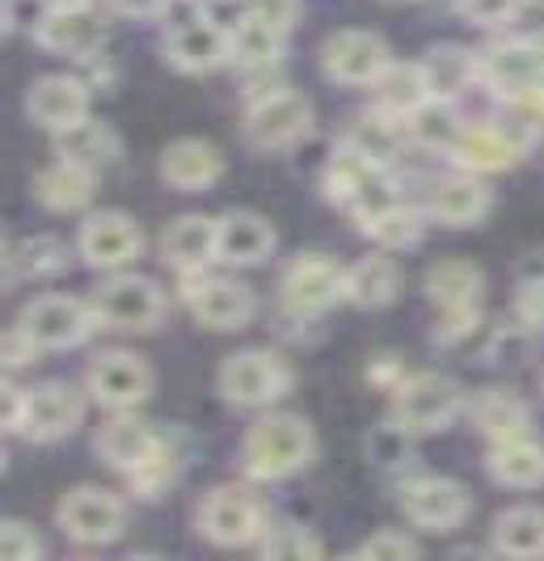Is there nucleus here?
Masks as SVG:
<instances>
[{"label":"nucleus","mask_w":544,"mask_h":561,"mask_svg":"<svg viewBox=\"0 0 544 561\" xmlns=\"http://www.w3.org/2000/svg\"><path fill=\"white\" fill-rule=\"evenodd\" d=\"M140 245H143L140 228H136L131 216H123V211H93L85 225H81V232H77V250L97 271H123V266H131Z\"/></svg>","instance_id":"10"},{"label":"nucleus","mask_w":544,"mask_h":561,"mask_svg":"<svg viewBox=\"0 0 544 561\" xmlns=\"http://www.w3.org/2000/svg\"><path fill=\"white\" fill-rule=\"evenodd\" d=\"M161 250L173 271H202L207 262H216V220L207 216H182L165 228Z\"/></svg>","instance_id":"23"},{"label":"nucleus","mask_w":544,"mask_h":561,"mask_svg":"<svg viewBox=\"0 0 544 561\" xmlns=\"http://www.w3.org/2000/svg\"><path fill=\"white\" fill-rule=\"evenodd\" d=\"M26 114L43 127V131H72L81 127L89 114V84L77 77H43L30 84L26 93Z\"/></svg>","instance_id":"14"},{"label":"nucleus","mask_w":544,"mask_h":561,"mask_svg":"<svg viewBox=\"0 0 544 561\" xmlns=\"http://www.w3.org/2000/svg\"><path fill=\"white\" fill-rule=\"evenodd\" d=\"M494 549L502 558H541L544 553V511L511 506L494 519Z\"/></svg>","instance_id":"29"},{"label":"nucleus","mask_w":544,"mask_h":561,"mask_svg":"<svg viewBox=\"0 0 544 561\" xmlns=\"http://www.w3.org/2000/svg\"><path fill=\"white\" fill-rule=\"evenodd\" d=\"M283 300L291 312H325L346 300V271L325 253H300L283 271Z\"/></svg>","instance_id":"7"},{"label":"nucleus","mask_w":544,"mask_h":561,"mask_svg":"<svg viewBox=\"0 0 544 561\" xmlns=\"http://www.w3.org/2000/svg\"><path fill=\"white\" fill-rule=\"evenodd\" d=\"M473 422L477 431H486L489 439H516L528 435V405L507 389H486V393L473 401Z\"/></svg>","instance_id":"31"},{"label":"nucleus","mask_w":544,"mask_h":561,"mask_svg":"<svg viewBox=\"0 0 544 561\" xmlns=\"http://www.w3.org/2000/svg\"><path fill=\"white\" fill-rule=\"evenodd\" d=\"M18 330L38 346V351H68L89 334V309L68 300V296H38L26 305Z\"/></svg>","instance_id":"11"},{"label":"nucleus","mask_w":544,"mask_h":561,"mask_svg":"<svg viewBox=\"0 0 544 561\" xmlns=\"http://www.w3.org/2000/svg\"><path fill=\"white\" fill-rule=\"evenodd\" d=\"M190 309L202 330H241L254 317V291L245 283L207 279L199 296L190 300Z\"/></svg>","instance_id":"20"},{"label":"nucleus","mask_w":544,"mask_h":561,"mask_svg":"<svg viewBox=\"0 0 544 561\" xmlns=\"http://www.w3.org/2000/svg\"><path fill=\"white\" fill-rule=\"evenodd\" d=\"M409 123V136L414 144H423V148H435V152H443V148H452L456 152V144L464 140V123H460V114L443 102V98H430L423 102L418 111L405 118Z\"/></svg>","instance_id":"33"},{"label":"nucleus","mask_w":544,"mask_h":561,"mask_svg":"<svg viewBox=\"0 0 544 561\" xmlns=\"http://www.w3.org/2000/svg\"><path fill=\"white\" fill-rule=\"evenodd\" d=\"M423 72H427L430 98L452 102V98H460L473 81H482V59L460 51V47H435V51L423 59Z\"/></svg>","instance_id":"30"},{"label":"nucleus","mask_w":544,"mask_h":561,"mask_svg":"<svg viewBox=\"0 0 544 561\" xmlns=\"http://www.w3.org/2000/svg\"><path fill=\"white\" fill-rule=\"evenodd\" d=\"M250 13L258 18V22H266V26L283 30L296 22V0H250Z\"/></svg>","instance_id":"47"},{"label":"nucleus","mask_w":544,"mask_h":561,"mask_svg":"<svg viewBox=\"0 0 544 561\" xmlns=\"http://www.w3.org/2000/svg\"><path fill=\"white\" fill-rule=\"evenodd\" d=\"M486 211H489V191L482 182H473V178H448V182H439L435 195H430V216H435L439 225L468 228V225H477Z\"/></svg>","instance_id":"27"},{"label":"nucleus","mask_w":544,"mask_h":561,"mask_svg":"<svg viewBox=\"0 0 544 561\" xmlns=\"http://www.w3.org/2000/svg\"><path fill=\"white\" fill-rule=\"evenodd\" d=\"M363 232L372 237L380 250H409V245H418V237H423V216H418L414 207L393 203V207H384L375 220H368Z\"/></svg>","instance_id":"38"},{"label":"nucleus","mask_w":544,"mask_h":561,"mask_svg":"<svg viewBox=\"0 0 544 561\" xmlns=\"http://www.w3.org/2000/svg\"><path fill=\"white\" fill-rule=\"evenodd\" d=\"M216 385H220L229 405L258 410V405L279 401L291 389V367L279 355H270V351H241V355L224 359Z\"/></svg>","instance_id":"2"},{"label":"nucleus","mask_w":544,"mask_h":561,"mask_svg":"<svg viewBox=\"0 0 544 561\" xmlns=\"http://www.w3.org/2000/svg\"><path fill=\"white\" fill-rule=\"evenodd\" d=\"M0 553H4V561H34L43 553V536L34 533L30 524H22V519H4Z\"/></svg>","instance_id":"44"},{"label":"nucleus","mask_w":544,"mask_h":561,"mask_svg":"<svg viewBox=\"0 0 544 561\" xmlns=\"http://www.w3.org/2000/svg\"><path fill=\"white\" fill-rule=\"evenodd\" d=\"M516 106L523 114H528V118H532L536 127H544V81L528 84V89H523V93L516 98Z\"/></svg>","instance_id":"49"},{"label":"nucleus","mask_w":544,"mask_h":561,"mask_svg":"<svg viewBox=\"0 0 544 561\" xmlns=\"http://www.w3.org/2000/svg\"><path fill=\"white\" fill-rule=\"evenodd\" d=\"M414 439V431L402 426V422H384V426H375L372 435H368V456H372L380 469H397L409 460V444Z\"/></svg>","instance_id":"41"},{"label":"nucleus","mask_w":544,"mask_h":561,"mask_svg":"<svg viewBox=\"0 0 544 561\" xmlns=\"http://www.w3.org/2000/svg\"><path fill=\"white\" fill-rule=\"evenodd\" d=\"M13 266L30 279H51L59 271H68V245L56 237H34L22 250H13Z\"/></svg>","instance_id":"39"},{"label":"nucleus","mask_w":544,"mask_h":561,"mask_svg":"<svg viewBox=\"0 0 544 561\" xmlns=\"http://www.w3.org/2000/svg\"><path fill=\"white\" fill-rule=\"evenodd\" d=\"M224 173V161L211 144L202 140H177L161 152V178L173 191H202Z\"/></svg>","instance_id":"22"},{"label":"nucleus","mask_w":544,"mask_h":561,"mask_svg":"<svg viewBox=\"0 0 544 561\" xmlns=\"http://www.w3.org/2000/svg\"><path fill=\"white\" fill-rule=\"evenodd\" d=\"M258 549L266 558H316L321 540L313 533H304V528H296V524H287V528H275V533L266 536Z\"/></svg>","instance_id":"42"},{"label":"nucleus","mask_w":544,"mask_h":561,"mask_svg":"<svg viewBox=\"0 0 544 561\" xmlns=\"http://www.w3.org/2000/svg\"><path fill=\"white\" fill-rule=\"evenodd\" d=\"M195 524H199L202 540H211L220 549H236L262 533V503L245 485H220L199 503Z\"/></svg>","instance_id":"4"},{"label":"nucleus","mask_w":544,"mask_h":561,"mask_svg":"<svg viewBox=\"0 0 544 561\" xmlns=\"http://www.w3.org/2000/svg\"><path fill=\"white\" fill-rule=\"evenodd\" d=\"M355 157H363L368 165L384 169L397 161V152H402V140H397V127L389 123V118H375V114H363V118H355V127L346 131V144Z\"/></svg>","instance_id":"35"},{"label":"nucleus","mask_w":544,"mask_h":561,"mask_svg":"<svg viewBox=\"0 0 544 561\" xmlns=\"http://www.w3.org/2000/svg\"><path fill=\"white\" fill-rule=\"evenodd\" d=\"M519 321L528 330H544V275L541 279H528L523 296H519Z\"/></svg>","instance_id":"46"},{"label":"nucleus","mask_w":544,"mask_h":561,"mask_svg":"<svg viewBox=\"0 0 544 561\" xmlns=\"http://www.w3.org/2000/svg\"><path fill=\"white\" fill-rule=\"evenodd\" d=\"M165 56H170L173 68L199 77V72H211L224 59H232V34L220 30L216 22H207V18H190V22H182L177 30H170Z\"/></svg>","instance_id":"17"},{"label":"nucleus","mask_w":544,"mask_h":561,"mask_svg":"<svg viewBox=\"0 0 544 561\" xmlns=\"http://www.w3.org/2000/svg\"><path fill=\"white\" fill-rule=\"evenodd\" d=\"M313 448L316 439L309 422L291 419V414H270L250 426L241 444V465L254 481H283L313 460Z\"/></svg>","instance_id":"1"},{"label":"nucleus","mask_w":544,"mask_h":561,"mask_svg":"<svg viewBox=\"0 0 544 561\" xmlns=\"http://www.w3.org/2000/svg\"><path fill=\"white\" fill-rule=\"evenodd\" d=\"M89 393L106 410H136L143 397L152 393V371L127 351L97 355V364L89 367Z\"/></svg>","instance_id":"13"},{"label":"nucleus","mask_w":544,"mask_h":561,"mask_svg":"<svg viewBox=\"0 0 544 561\" xmlns=\"http://www.w3.org/2000/svg\"><path fill=\"white\" fill-rule=\"evenodd\" d=\"M321 59L338 84H375L380 72L389 68V47L380 34H368V30H338L325 43Z\"/></svg>","instance_id":"12"},{"label":"nucleus","mask_w":544,"mask_h":561,"mask_svg":"<svg viewBox=\"0 0 544 561\" xmlns=\"http://www.w3.org/2000/svg\"><path fill=\"white\" fill-rule=\"evenodd\" d=\"M359 558H375V561H405V558H418V545H414V536H402V533H380L372 536L363 549H359Z\"/></svg>","instance_id":"45"},{"label":"nucleus","mask_w":544,"mask_h":561,"mask_svg":"<svg viewBox=\"0 0 544 561\" xmlns=\"http://www.w3.org/2000/svg\"><path fill=\"white\" fill-rule=\"evenodd\" d=\"M283 51V30L266 26L254 13L241 18V26L232 30V59H241L245 68H270Z\"/></svg>","instance_id":"36"},{"label":"nucleus","mask_w":544,"mask_h":561,"mask_svg":"<svg viewBox=\"0 0 544 561\" xmlns=\"http://www.w3.org/2000/svg\"><path fill=\"white\" fill-rule=\"evenodd\" d=\"M482 81L494 89V93H507V98H519L528 84L544 81V59L536 51L532 38L523 43H502L482 56Z\"/></svg>","instance_id":"19"},{"label":"nucleus","mask_w":544,"mask_h":561,"mask_svg":"<svg viewBox=\"0 0 544 561\" xmlns=\"http://www.w3.org/2000/svg\"><path fill=\"white\" fill-rule=\"evenodd\" d=\"M532 43H536V51H541V59H544V30L541 34H532Z\"/></svg>","instance_id":"52"},{"label":"nucleus","mask_w":544,"mask_h":561,"mask_svg":"<svg viewBox=\"0 0 544 561\" xmlns=\"http://www.w3.org/2000/svg\"><path fill=\"white\" fill-rule=\"evenodd\" d=\"M368 380L380 385V389H389V393H397L405 385V367L397 364V355H375L372 367H368Z\"/></svg>","instance_id":"48"},{"label":"nucleus","mask_w":544,"mask_h":561,"mask_svg":"<svg viewBox=\"0 0 544 561\" xmlns=\"http://www.w3.org/2000/svg\"><path fill=\"white\" fill-rule=\"evenodd\" d=\"M402 296V266L393 257H359L346 271V300L355 309H389Z\"/></svg>","instance_id":"21"},{"label":"nucleus","mask_w":544,"mask_h":561,"mask_svg":"<svg viewBox=\"0 0 544 561\" xmlns=\"http://www.w3.org/2000/svg\"><path fill=\"white\" fill-rule=\"evenodd\" d=\"M275 250V228L254 211H229L216 220V262L258 266Z\"/></svg>","instance_id":"18"},{"label":"nucleus","mask_w":544,"mask_h":561,"mask_svg":"<svg viewBox=\"0 0 544 561\" xmlns=\"http://www.w3.org/2000/svg\"><path fill=\"white\" fill-rule=\"evenodd\" d=\"M59 148H63V157L68 161H77V165H85V169H97L102 165H111L118 157V140L102 127V123H81V127H72V131H63L59 136Z\"/></svg>","instance_id":"37"},{"label":"nucleus","mask_w":544,"mask_h":561,"mask_svg":"<svg viewBox=\"0 0 544 561\" xmlns=\"http://www.w3.org/2000/svg\"><path fill=\"white\" fill-rule=\"evenodd\" d=\"M157 444H161V439L152 435V426H143V422H136V419L111 422V426L97 435V451L106 456V465H115L123 473H131Z\"/></svg>","instance_id":"34"},{"label":"nucleus","mask_w":544,"mask_h":561,"mask_svg":"<svg viewBox=\"0 0 544 561\" xmlns=\"http://www.w3.org/2000/svg\"><path fill=\"white\" fill-rule=\"evenodd\" d=\"M456 161L464 169H477V173H494V169H507L511 161H519V144L498 127H468L464 140L456 144Z\"/></svg>","instance_id":"32"},{"label":"nucleus","mask_w":544,"mask_h":561,"mask_svg":"<svg viewBox=\"0 0 544 561\" xmlns=\"http://www.w3.org/2000/svg\"><path fill=\"white\" fill-rule=\"evenodd\" d=\"M489 478L511 490H536L544 485V448L528 435L498 439L489 451Z\"/></svg>","instance_id":"25"},{"label":"nucleus","mask_w":544,"mask_h":561,"mask_svg":"<svg viewBox=\"0 0 544 561\" xmlns=\"http://www.w3.org/2000/svg\"><path fill=\"white\" fill-rule=\"evenodd\" d=\"M372 89H375L380 111L397 114V118H409L423 102H430V84H427L423 64H389Z\"/></svg>","instance_id":"28"},{"label":"nucleus","mask_w":544,"mask_h":561,"mask_svg":"<svg viewBox=\"0 0 544 561\" xmlns=\"http://www.w3.org/2000/svg\"><path fill=\"white\" fill-rule=\"evenodd\" d=\"M468 490L448 478H418L405 485L402 511L405 519L423 533H452L468 515Z\"/></svg>","instance_id":"9"},{"label":"nucleus","mask_w":544,"mask_h":561,"mask_svg":"<svg viewBox=\"0 0 544 561\" xmlns=\"http://www.w3.org/2000/svg\"><path fill=\"white\" fill-rule=\"evenodd\" d=\"M81 414H85L81 393L68 389V385L30 389L26 405H22V435L34 439V444H51V439H63L68 431H77Z\"/></svg>","instance_id":"16"},{"label":"nucleus","mask_w":544,"mask_h":561,"mask_svg":"<svg viewBox=\"0 0 544 561\" xmlns=\"http://www.w3.org/2000/svg\"><path fill=\"white\" fill-rule=\"evenodd\" d=\"M97 191V173L85 165H77V161H56V165H47L38 178H34V198L43 203V207H51V211H77V207H85L89 198Z\"/></svg>","instance_id":"24"},{"label":"nucleus","mask_w":544,"mask_h":561,"mask_svg":"<svg viewBox=\"0 0 544 561\" xmlns=\"http://www.w3.org/2000/svg\"><path fill=\"white\" fill-rule=\"evenodd\" d=\"M482 271L464 257H448V262H435L427 275V296L439 309H477L482 305Z\"/></svg>","instance_id":"26"},{"label":"nucleus","mask_w":544,"mask_h":561,"mask_svg":"<svg viewBox=\"0 0 544 561\" xmlns=\"http://www.w3.org/2000/svg\"><path fill=\"white\" fill-rule=\"evenodd\" d=\"M89 0H47V9H85Z\"/></svg>","instance_id":"51"},{"label":"nucleus","mask_w":544,"mask_h":561,"mask_svg":"<svg viewBox=\"0 0 544 561\" xmlns=\"http://www.w3.org/2000/svg\"><path fill=\"white\" fill-rule=\"evenodd\" d=\"M38 47H47L51 56L63 59H93L106 47V22L85 9H51L38 30H34Z\"/></svg>","instance_id":"15"},{"label":"nucleus","mask_w":544,"mask_h":561,"mask_svg":"<svg viewBox=\"0 0 544 561\" xmlns=\"http://www.w3.org/2000/svg\"><path fill=\"white\" fill-rule=\"evenodd\" d=\"M93 317L111 330H157L165 317V296L143 275H115L93 291Z\"/></svg>","instance_id":"3"},{"label":"nucleus","mask_w":544,"mask_h":561,"mask_svg":"<svg viewBox=\"0 0 544 561\" xmlns=\"http://www.w3.org/2000/svg\"><path fill=\"white\" fill-rule=\"evenodd\" d=\"M111 4H115V13H123V18H152V13L165 9V0H111Z\"/></svg>","instance_id":"50"},{"label":"nucleus","mask_w":544,"mask_h":561,"mask_svg":"<svg viewBox=\"0 0 544 561\" xmlns=\"http://www.w3.org/2000/svg\"><path fill=\"white\" fill-rule=\"evenodd\" d=\"M59 528L68 540L77 545H106L123 533V503H118L111 490H97V485H81V490H68L63 503L56 511Z\"/></svg>","instance_id":"6"},{"label":"nucleus","mask_w":544,"mask_h":561,"mask_svg":"<svg viewBox=\"0 0 544 561\" xmlns=\"http://www.w3.org/2000/svg\"><path fill=\"white\" fill-rule=\"evenodd\" d=\"M173 478H177V460H173V451L165 448V444H157V448L148 451L140 465L127 473V481L136 485L140 499H161V494L170 490Z\"/></svg>","instance_id":"40"},{"label":"nucleus","mask_w":544,"mask_h":561,"mask_svg":"<svg viewBox=\"0 0 544 561\" xmlns=\"http://www.w3.org/2000/svg\"><path fill=\"white\" fill-rule=\"evenodd\" d=\"M313 127V102L304 93L275 89L245 114V140L254 148H287Z\"/></svg>","instance_id":"5"},{"label":"nucleus","mask_w":544,"mask_h":561,"mask_svg":"<svg viewBox=\"0 0 544 561\" xmlns=\"http://www.w3.org/2000/svg\"><path fill=\"white\" fill-rule=\"evenodd\" d=\"M523 0H456L460 18H468L473 26H507L516 22Z\"/></svg>","instance_id":"43"},{"label":"nucleus","mask_w":544,"mask_h":561,"mask_svg":"<svg viewBox=\"0 0 544 561\" xmlns=\"http://www.w3.org/2000/svg\"><path fill=\"white\" fill-rule=\"evenodd\" d=\"M532 4H544V0H532Z\"/></svg>","instance_id":"53"},{"label":"nucleus","mask_w":544,"mask_h":561,"mask_svg":"<svg viewBox=\"0 0 544 561\" xmlns=\"http://www.w3.org/2000/svg\"><path fill=\"white\" fill-rule=\"evenodd\" d=\"M460 414V389L456 380L439 376V371H418L405 376L397 389V422L409 431H443Z\"/></svg>","instance_id":"8"}]
</instances>
